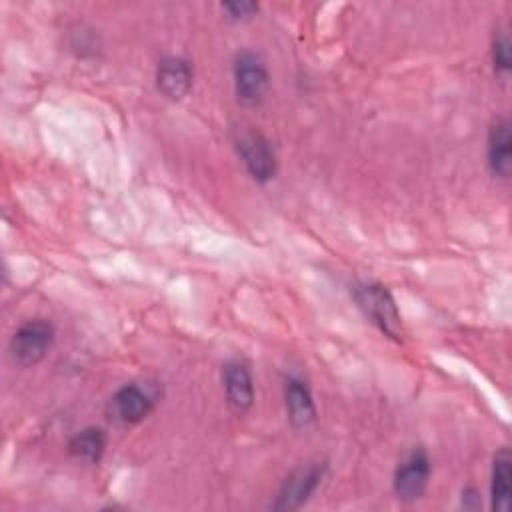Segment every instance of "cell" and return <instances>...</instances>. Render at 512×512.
Instances as JSON below:
<instances>
[{"label":"cell","instance_id":"cell-1","mask_svg":"<svg viewBox=\"0 0 512 512\" xmlns=\"http://www.w3.org/2000/svg\"><path fill=\"white\" fill-rule=\"evenodd\" d=\"M354 300L364 316L388 338L402 340L404 326L390 290L378 282H358L352 288Z\"/></svg>","mask_w":512,"mask_h":512},{"label":"cell","instance_id":"cell-2","mask_svg":"<svg viewBox=\"0 0 512 512\" xmlns=\"http://www.w3.org/2000/svg\"><path fill=\"white\" fill-rule=\"evenodd\" d=\"M234 146L244 162L248 174L256 182H270L276 176V154L270 140L254 128H238L234 132Z\"/></svg>","mask_w":512,"mask_h":512},{"label":"cell","instance_id":"cell-3","mask_svg":"<svg viewBox=\"0 0 512 512\" xmlns=\"http://www.w3.org/2000/svg\"><path fill=\"white\" fill-rule=\"evenodd\" d=\"M54 342V326L44 318L24 322L10 338L8 350L16 364L28 368L38 364Z\"/></svg>","mask_w":512,"mask_h":512},{"label":"cell","instance_id":"cell-4","mask_svg":"<svg viewBox=\"0 0 512 512\" xmlns=\"http://www.w3.org/2000/svg\"><path fill=\"white\" fill-rule=\"evenodd\" d=\"M268 86L270 76L264 60L250 50L240 52L234 60V90L238 102L244 106H258L266 98Z\"/></svg>","mask_w":512,"mask_h":512},{"label":"cell","instance_id":"cell-5","mask_svg":"<svg viewBox=\"0 0 512 512\" xmlns=\"http://www.w3.org/2000/svg\"><path fill=\"white\" fill-rule=\"evenodd\" d=\"M326 474L324 462H308L296 468L282 484L272 508L274 510H298L318 490Z\"/></svg>","mask_w":512,"mask_h":512},{"label":"cell","instance_id":"cell-6","mask_svg":"<svg viewBox=\"0 0 512 512\" xmlns=\"http://www.w3.org/2000/svg\"><path fill=\"white\" fill-rule=\"evenodd\" d=\"M430 478V458L422 448H414L404 456L394 472V492L404 502L418 500Z\"/></svg>","mask_w":512,"mask_h":512},{"label":"cell","instance_id":"cell-7","mask_svg":"<svg viewBox=\"0 0 512 512\" xmlns=\"http://www.w3.org/2000/svg\"><path fill=\"white\" fill-rule=\"evenodd\" d=\"M154 408L152 396L138 384H124L108 402V414L118 424H138Z\"/></svg>","mask_w":512,"mask_h":512},{"label":"cell","instance_id":"cell-8","mask_svg":"<svg viewBox=\"0 0 512 512\" xmlns=\"http://www.w3.org/2000/svg\"><path fill=\"white\" fill-rule=\"evenodd\" d=\"M222 382L230 410L236 414L248 412L254 404V382L248 366L240 360L226 362L222 370Z\"/></svg>","mask_w":512,"mask_h":512},{"label":"cell","instance_id":"cell-9","mask_svg":"<svg viewBox=\"0 0 512 512\" xmlns=\"http://www.w3.org/2000/svg\"><path fill=\"white\" fill-rule=\"evenodd\" d=\"M192 80V66L180 56H166L156 68V86L168 100H182L190 92Z\"/></svg>","mask_w":512,"mask_h":512},{"label":"cell","instance_id":"cell-10","mask_svg":"<svg viewBox=\"0 0 512 512\" xmlns=\"http://www.w3.org/2000/svg\"><path fill=\"white\" fill-rule=\"evenodd\" d=\"M284 402H286V414L296 430H306L316 420V404L310 392V386L296 376L286 378L284 386Z\"/></svg>","mask_w":512,"mask_h":512},{"label":"cell","instance_id":"cell-11","mask_svg":"<svg viewBox=\"0 0 512 512\" xmlns=\"http://www.w3.org/2000/svg\"><path fill=\"white\" fill-rule=\"evenodd\" d=\"M486 154H488L490 172L506 180L512 172V136H510V122L506 118H498L490 126Z\"/></svg>","mask_w":512,"mask_h":512},{"label":"cell","instance_id":"cell-12","mask_svg":"<svg viewBox=\"0 0 512 512\" xmlns=\"http://www.w3.org/2000/svg\"><path fill=\"white\" fill-rule=\"evenodd\" d=\"M512 494V458L508 448H502L492 462V482H490V500L496 512H506L510 508Z\"/></svg>","mask_w":512,"mask_h":512},{"label":"cell","instance_id":"cell-13","mask_svg":"<svg viewBox=\"0 0 512 512\" xmlns=\"http://www.w3.org/2000/svg\"><path fill=\"white\" fill-rule=\"evenodd\" d=\"M106 448V434L102 428H84L68 440V452L88 464L100 462Z\"/></svg>","mask_w":512,"mask_h":512},{"label":"cell","instance_id":"cell-14","mask_svg":"<svg viewBox=\"0 0 512 512\" xmlns=\"http://www.w3.org/2000/svg\"><path fill=\"white\" fill-rule=\"evenodd\" d=\"M492 62H494V70L500 74V76H506L510 72V62H512V56H510V40L504 32H500L496 38H494V44H492Z\"/></svg>","mask_w":512,"mask_h":512},{"label":"cell","instance_id":"cell-15","mask_svg":"<svg viewBox=\"0 0 512 512\" xmlns=\"http://www.w3.org/2000/svg\"><path fill=\"white\" fill-rule=\"evenodd\" d=\"M222 10L228 14L230 20H248L258 12V4L250 2V0H242V2H224Z\"/></svg>","mask_w":512,"mask_h":512}]
</instances>
